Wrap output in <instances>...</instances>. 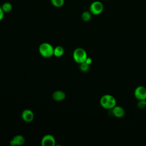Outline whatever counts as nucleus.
Returning <instances> with one entry per match:
<instances>
[{
	"mask_svg": "<svg viewBox=\"0 0 146 146\" xmlns=\"http://www.w3.org/2000/svg\"><path fill=\"white\" fill-rule=\"evenodd\" d=\"M100 103L102 107L107 110L112 109L116 104L115 98L111 95H104L102 96L100 100Z\"/></svg>",
	"mask_w": 146,
	"mask_h": 146,
	"instance_id": "f257e3e1",
	"label": "nucleus"
},
{
	"mask_svg": "<svg viewBox=\"0 0 146 146\" xmlns=\"http://www.w3.org/2000/svg\"><path fill=\"white\" fill-rule=\"evenodd\" d=\"M54 47L48 43H43L39 47V52L44 58H50L54 55Z\"/></svg>",
	"mask_w": 146,
	"mask_h": 146,
	"instance_id": "f03ea898",
	"label": "nucleus"
},
{
	"mask_svg": "<svg viewBox=\"0 0 146 146\" xmlns=\"http://www.w3.org/2000/svg\"><path fill=\"white\" fill-rule=\"evenodd\" d=\"M87 58V52L82 48H77L73 52V58L74 60L79 64L84 62Z\"/></svg>",
	"mask_w": 146,
	"mask_h": 146,
	"instance_id": "7ed1b4c3",
	"label": "nucleus"
},
{
	"mask_svg": "<svg viewBox=\"0 0 146 146\" xmlns=\"http://www.w3.org/2000/svg\"><path fill=\"white\" fill-rule=\"evenodd\" d=\"M104 9L103 3L100 1H95L92 2L90 7V11L94 15H98L102 13Z\"/></svg>",
	"mask_w": 146,
	"mask_h": 146,
	"instance_id": "20e7f679",
	"label": "nucleus"
},
{
	"mask_svg": "<svg viewBox=\"0 0 146 146\" xmlns=\"http://www.w3.org/2000/svg\"><path fill=\"white\" fill-rule=\"evenodd\" d=\"M134 95L135 98L139 100L146 99V88L144 86H138L136 88Z\"/></svg>",
	"mask_w": 146,
	"mask_h": 146,
	"instance_id": "39448f33",
	"label": "nucleus"
},
{
	"mask_svg": "<svg viewBox=\"0 0 146 146\" xmlns=\"http://www.w3.org/2000/svg\"><path fill=\"white\" fill-rule=\"evenodd\" d=\"M41 144L43 146H54L55 145V139L51 135H46L41 140Z\"/></svg>",
	"mask_w": 146,
	"mask_h": 146,
	"instance_id": "423d86ee",
	"label": "nucleus"
},
{
	"mask_svg": "<svg viewBox=\"0 0 146 146\" xmlns=\"http://www.w3.org/2000/svg\"><path fill=\"white\" fill-rule=\"evenodd\" d=\"M34 115L32 111L29 109L25 110L22 113V118L26 122H30L34 119Z\"/></svg>",
	"mask_w": 146,
	"mask_h": 146,
	"instance_id": "0eeeda50",
	"label": "nucleus"
},
{
	"mask_svg": "<svg viewBox=\"0 0 146 146\" xmlns=\"http://www.w3.org/2000/svg\"><path fill=\"white\" fill-rule=\"evenodd\" d=\"M25 141V138L22 135H16L10 141V144L12 146L21 145L24 144Z\"/></svg>",
	"mask_w": 146,
	"mask_h": 146,
	"instance_id": "6e6552de",
	"label": "nucleus"
},
{
	"mask_svg": "<svg viewBox=\"0 0 146 146\" xmlns=\"http://www.w3.org/2000/svg\"><path fill=\"white\" fill-rule=\"evenodd\" d=\"M112 110V114L116 117H122L125 114V111L123 108L120 106H115Z\"/></svg>",
	"mask_w": 146,
	"mask_h": 146,
	"instance_id": "1a4fd4ad",
	"label": "nucleus"
},
{
	"mask_svg": "<svg viewBox=\"0 0 146 146\" xmlns=\"http://www.w3.org/2000/svg\"><path fill=\"white\" fill-rule=\"evenodd\" d=\"M66 97V94L63 91H56L52 94V98L55 101L60 102L64 99Z\"/></svg>",
	"mask_w": 146,
	"mask_h": 146,
	"instance_id": "9d476101",
	"label": "nucleus"
},
{
	"mask_svg": "<svg viewBox=\"0 0 146 146\" xmlns=\"http://www.w3.org/2000/svg\"><path fill=\"white\" fill-rule=\"evenodd\" d=\"M64 54V49L62 46H57L54 48V55L60 57Z\"/></svg>",
	"mask_w": 146,
	"mask_h": 146,
	"instance_id": "9b49d317",
	"label": "nucleus"
},
{
	"mask_svg": "<svg viewBox=\"0 0 146 146\" xmlns=\"http://www.w3.org/2000/svg\"><path fill=\"white\" fill-rule=\"evenodd\" d=\"M82 18L84 21H86V22L90 21L91 18V12H89L87 11L83 12L82 15Z\"/></svg>",
	"mask_w": 146,
	"mask_h": 146,
	"instance_id": "f8f14e48",
	"label": "nucleus"
},
{
	"mask_svg": "<svg viewBox=\"0 0 146 146\" xmlns=\"http://www.w3.org/2000/svg\"><path fill=\"white\" fill-rule=\"evenodd\" d=\"M2 8L4 12H9L12 9V5L9 2H6L3 4Z\"/></svg>",
	"mask_w": 146,
	"mask_h": 146,
	"instance_id": "ddd939ff",
	"label": "nucleus"
},
{
	"mask_svg": "<svg viewBox=\"0 0 146 146\" xmlns=\"http://www.w3.org/2000/svg\"><path fill=\"white\" fill-rule=\"evenodd\" d=\"M52 4L55 7H61L63 5L64 1V0H51Z\"/></svg>",
	"mask_w": 146,
	"mask_h": 146,
	"instance_id": "4468645a",
	"label": "nucleus"
},
{
	"mask_svg": "<svg viewBox=\"0 0 146 146\" xmlns=\"http://www.w3.org/2000/svg\"><path fill=\"white\" fill-rule=\"evenodd\" d=\"M80 70L83 72H86L90 68V65L87 64L86 62H83L82 63H80L79 66Z\"/></svg>",
	"mask_w": 146,
	"mask_h": 146,
	"instance_id": "2eb2a0df",
	"label": "nucleus"
},
{
	"mask_svg": "<svg viewBox=\"0 0 146 146\" xmlns=\"http://www.w3.org/2000/svg\"><path fill=\"white\" fill-rule=\"evenodd\" d=\"M146 106V101L145 100H139L137 103V107L139 108H143Z\"/></svg>",
	"mask_w": 146,
	"mask_h": 146,
	"instance_id": "dca6fc26",
	"label": "nucleus"
},
{
	"mask_svg": "<svg viewBox=\"0 0 146 146\" xmlns=\"http://www.w3.org/2000/svg\"><path fill=\"white\" fill-rule=\"evenodd\" d=\"M4 16V11L2 10V7H0V21H1Z\"/></svg>",
	"mask_w": 146,
	"mask_h": 146,
	"instance_id": "f3484780",
	"label": "nucleus"
},
{
	"mask_svg": "<svg viewBox=\"0 0 146 146\" xmlns=\"http://www.w3.org/2000/svg\"><path fill=\"white\" fill-rule=\"evenodd\" d=\"M84 62H86L87 64H88L90 65V64H91V63H92V59H91V58L87 57V58H86V60H85Z\"/></svg>",
	"mask_w": 146,
	"mask_h": 146,
	"instance_id": "a211bd4d",
	"label": "nucleus"
}]
</instances>
